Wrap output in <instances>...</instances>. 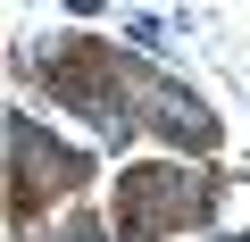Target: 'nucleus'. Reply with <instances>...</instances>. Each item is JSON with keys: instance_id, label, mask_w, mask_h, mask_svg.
Returning a JSON list of instances; mask_svg holds the SVG:
<instances>
[{"instance_id": "1", "label": "nucleus", "mask_w": 250, "mask_h": 242, "mask_svg": "<svg viewBox=\"0 0 250 242\" xmlns=\"http://www.w3.org/2000/svg\"><path fill=\"white\" fill-rule=\"evenodd\" d=\"M184 217H200V192L184 176H159V167L125 176V234L134 242H159V225H184Z\"/></svg>"}, {"instance_id": "2", "label": "nucleus", "mask_w": 250, "mask_h": 242, "mask_svg": "<svg viewBox=\"0 0 250 242\" xmlns=\"http://www.w3.org/2000/svg\"><path fill=\"white\" fill-rule=\"evenodd\" d=\"M142 109H150V126H159L167 142H184V151H208V142H217L208 100H192L175 75H150V84H142Z\"/></svg>"}, {"instance_id": "3", "label": "nucleus", "mask_w": 250, "mask_h": 242, "mask_svg": "<svg viewBox=\"0 0 250 242\" xmlns=\"http://www.w3.org/2000/svg\"><path fill=\"white\" fill-rule=\"evenodd\" d=\"M59 242H100V225H92V217H67V225H59Z\"/></svg>"}, {"instance_id": "4", "label": "nucleus", "mask_w": 250, "mask_h": 242, "mask_svg": "<svg viewBox=\"0 0 250 242\" xmlns=\"http://www.w3.org/2000/svg\"><path fill=\"white\" fill-rule=\"evenodd\" d=\"M233 242H250V234H233Z\"/></svg>"}]
</instances>
